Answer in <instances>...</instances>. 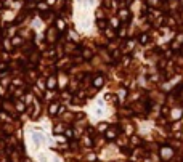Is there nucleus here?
<instances>
[{"mask_svg":"<svg viewBox=\"0 0 183 162\" xmlns=\"http://www.w3.org/2000/svg\"><path fill=\"white\" fill-rule=\"evenodd\" d=\"M10 161H11V162H19V156L11 151V153H10Z\"/></svg>","mask_w":183,"mask_h":162,"instance_id":"obj_9","label":"nucleus"},{"mask_svg":"<svg viewBox=\"0 0 183 162\" xmlns=\"http://www.w3.org/2000/svg\"><path fill=\"white\" fill-rule=\"evenodd\" d=\"M172 154H174V151H172V148H162L161 149V156L164 157V159H169V157H172Z\"/></svg>","mask_w":183,"mask_h":162,"instance_id":"obj_4","label":"nucleus"},{"mask_svg":"<svg viewBox=\"0 0 183 162\" xmlns=\"http://www.w3.org/2000/svg\"><path fill=\"white\" fill-rule=\"evenodd\" d=\"M63 112H66V108H64V106H60V114H63Z\"/></svg>","mask_w":183,"mask_h":162,"instance_id":"obj_17","label":"nucleus"},{"mask_svg":"<svg viewBox=\"0 0 183 162\" xmlns=\"http://www.w3.org/2000/svg\"><path fill=\"white\" fill-rule=\"evenodd\" d=\"M106 98H108V101H111L113 104H117V96L116 95H111L109 93V95H106Z\"/></svg>","mask_w":183,"mask_h":162,"instance_id":"obj_8","label":"nucleus"},{"mask_svg":"<svg viewBox=\"0 0 183 162\" xmlns=\"http://www.w3.org/2000/svg\"><path fill=\"white\" fill-rule=\"evenodd\" d=\"M56 75H50L48 79H47V88H48V90H55V87H56Z\"/></svg>","mask_w":183,"mask_h":162,"instance_id":"obj_2","label":"nucleus"},{"mask_svg":"<svg viewBox=\"0 0 183 162\" xmlns=\"http://www.w3.org/2000/svg\"><path fill=\"white\" fill-rule=\"evenodd\" d=\"M87 161H89V162H95V161H96V156H95V154H89V156H87Z\"/></svg>","mask_w":183,"mask_h":162,"instance_id":"obj_13","label":"nucleus"},{"mask_svg":"<svg viewBox=\"0 0 183 162\" xmlns=\"http://www.w3.org/2000/svg\"><path fill=\"white\" fill-rule=\"evenodd\" d=\"M64 136H66L67 140H72V138H76V133H74L72 129H66L64 130Z\"/></svg>","mask_w":183,"mask_h":162,"instance_id":"obj_6","label":"nucleus"},{"mask_svg":"<svg viewBox=\"0 0 183 162\" xmlns=\"http://www.w3.org/2000/svg\"><path fill=\"white\" fill-rule=\"evenodd\" d=\"M140 42H141V43H146V42H148V36H141V37H140Z\"/></svg>","mask_w":183,"mask_h":162,"instance_id":"obj_14","label":"nucleus"},{"mask_svg":"<svg viewBox=\"0 0 183 162\" xmlns=\"http://www.w3.org/2000/svg\"><path fill=\"white\" fill-rule=\"evenodd\" d=\"M121 151H122V154H124V156H130V154H132V149H130V148H125V146L122 148Z\"/></svg>","mask_w":183,"mask_h":162,"instance_id":"obj_11","label":"nucleus"},{"mask_svg":"<svg viewBox=\"0 0 183 162\" xmlns=\"http://www.w3.org/2000/svg\"><path fill=\"white\" fill-rule=\"evenodd\" d=\"M56 26H58V29H64V23L61 21V19H60L58 23H56Z\"/></svg>","mask_w":183,"mask_h":162,"instance_id":"obj_15","label":"nucleus"},{"mask_svg":"<svg viewBox=\"0 0 183 162\" xmlns=\"http://www.w3.org/2000/svg\"><path fill=\"white\" fill-rule=\"evenodd\" d=\"M96 130H98V132H104V133H106L108 132V124L106 122H101L100 125L96 127Z\"/></svg>","mask_w":183,"mask_h":162,"instance_id":"obj_7","label":"nucleus"},{"mask_svg":"<svg viewBox=\"0 0 183 162\" xmlns=\"http://www.w3.org/2000/svg\"><path fill=\"white\" fill-rule=\"evenodd\" d=\"M82 55H84V58H87V60H90V58L93 56V53H92L90 50H82Z\"/></svg>","mask_w":183,"mask_h":162,"instance_id":"obj_10","label":"nucleus"},{"mask_svg":"<svg viewBox=\"0 0 183 162\" xmlns=\"http://www.w3.org/2000/svg\"><path fill=\"white\" fill-rule=\"evenodd\" d=\"M98 26H100L101 29H103V27H104V21H98Z\"/></svg>","mask_w":183,"mask_h":162,"instance_id":"obj_18","label":"nucleus"},{"mask_svg":"<svg viewBox=\"0 0 183 162\" xmlns=\"http://www.w3.org/2000/svg\"><path fill=\"white\" fill-rule=\"evenodd\" d=\"M2 106H3V101H2V98H0V109H2Z\"/></svg>","mask_w":183,"mask_h":162,"instance_id":"obj_20","label":"nucleus"},{"mask_svg":"<svg viewBox=\"0 0 183 162\" xmlns=\"http://www.w3.org/2000/svg\"><path fill=\"white\" fill-rule=\"evenodd\" d=\"M104 85V77L103 75H93V87L95 88H101Z\"/></svg>","mask_w":183,"mask_h":162,"instance_id":"obj_1","label":"nucleus"},{"mask_svg":"<svg viewBox=\"0 0 183 162\" xmlns=\"http://www.w3.org/2000/svg\"><path fill=\"white\" fill-rule=\"evenodd\" d=\"M132 141H133L135 144H138V143H140V138H132Z\"/></svg>","mask_w":183,"mask_h":162,"instance_id":"obj_19","label":"nucleus"},{"mask_svg":"<svg viewBox=\"0 0 183 162\" xmlns=\"http://www.w3.org/2000/svg\"><path fill=\"white\" fill-rule=\"evenodd\" d=\"M15 109L18 112H24L26 111V104L23 101H15Z\"/></svg>","mask_w":183,"mask_h":162,"instance_id":"obj_5","label":"nucleus"},{"mask_svg":"<svg viewBox=\"0 0 183 162\" xmlns=\"http://www.w3.org/2000/svg\"><path fill=\"white\" fill-rule=\"evenodd\" d=\"M53 130H55V133H60V132H64V127L63 125H56Z\"/></svg>","mask_w":183,"mask_h":162,"instance_id":"obj_12","label":"nucleus"},{"mask_svg":"<svg viewBox=\"0 0 183 162\" xmlns=\"http://www.w3.org/2000/svg\"><path fill=\"white\" fill-rule=\"evenodd\" d=\"M119 96H121V98H124V96H127V90H121V92H119Z\"/></svg>","mask_w":183,"mask_h":162,"instance_id":"obj_16","label":"nucleus"},{"mask_svg":"<svg viewBox=\"0 0 183 162\" xmlns=\"http://www.w3.org/2000/svg\"><path fill=\"white\" fill-rule=\"evenodd\" d=\"M60 103H52L50 104V108H48V114L50 116H56V114H60Z\"/></svg>","mask_w":183,"mask_h":162,"instance_id":"obj_3","label":"nucleus"}]
</instances>
